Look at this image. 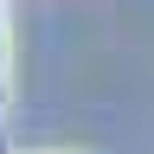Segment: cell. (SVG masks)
Here are the masks:
<instances>
[{"label":"cell","mask_w":154,"mask_h":154,"mask_svg":"<svg viewBox=\"0 0 154 154\" xmlns=\"http://www.w3.org/2000/svg\"><path fill=\"white\" fill-rule=\"evenodd\" d=\"M45 154H109V148H45Z\"/></svg>","instance_id":"2"},{"label":"cell","mask_w":154,"mask_h":154,"mask_svg":"<svg viewBox=\"0 0 154 154\" xmlns=\"http://www.w3.org/2000/svg\"><path fill=\"white\" fill-rule=\"evenodd\" d=\"M7 90H13V13L0 0V154H13V141H7Z\"/></svg>","instance_id":"1"}]
</instances>
